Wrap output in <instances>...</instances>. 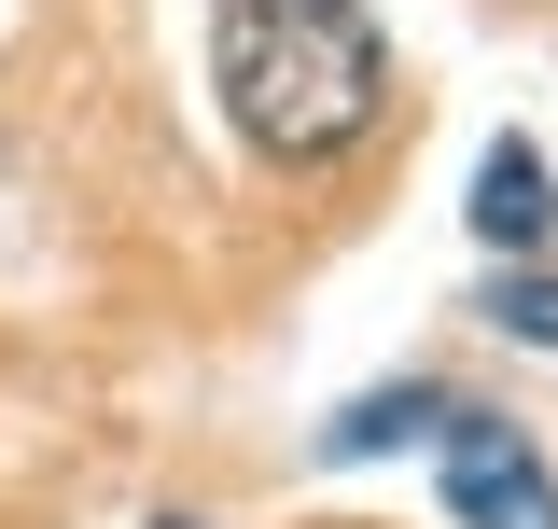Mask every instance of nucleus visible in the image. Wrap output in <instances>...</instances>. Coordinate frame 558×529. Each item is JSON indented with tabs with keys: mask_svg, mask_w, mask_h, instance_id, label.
Here are the masks:
<instances>
[{
	"mask_svg": "<svg viewBox=\"0 0 558 529\" xmlns=\"http://www.w3.org/2000/svg\"><path fill=\"white\" fill-rule=\"evenodd\" d=\"M209 84L266 168H336L391 112V57L363 0H209Z\"/></svg>",
	"mask_w": 558,
	"mask_h": 529,
	"instance_id": "nucleus-1",
	"label": "nucleus"
},
{
	"mask_svg": "<svg viewBox=\"0 0 558 529\" xmlns=\"http://www.w3.org/2000/svg\"><path fill=\"white\" fill-rule=\"evenodd\" d=\"M447 516L461 529H558V473L502 432V418H461L447 404Z\"/></svg>",
	"mask_w": 558,
	"mask_h": 529,
	"instance_id": "nucleus-2",
	"label": "nucleus"
},
{
	"mask_svg": "<svg viewBox=\"0 0 558 529\" xmlns=\"http://www.w3.org/2000/svg\"><path fill=\"white\" fill-rule=\"evenodd\" d=\"M475 237L488 251H545L558 237V168L531 153V139H488L475 153Z\"/></svg>",
	"mask_w": 558,
	"mask_h": 529,
	"instance_id": "nucleus-3",
	"label": "nucleus"
},
{
	"mask_svg": "<svg viewBox=\"0 0 558 529\" xmlns=\"http://www.w3.org/2000/svg\"><path fill=\"white\" fill-rule=\"evenodd\" d=\"M488 321L531 334V348H558V279H502V293H488Z\"/></svg>",
	"mask_w": 558,
	"mask_h": 529,
	"instance_id": "nucleus-4",
	"label": "nucleus"
}]
</instances>
